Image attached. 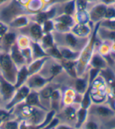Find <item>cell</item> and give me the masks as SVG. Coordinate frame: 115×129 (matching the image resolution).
Returning <instances> with one entry per match:
<instances>
[{"label":"cell","mask_w":115,"mask_h":129,"mask_svg":"<svg viewBox=\"0 0 115 129\" xmlns=\"http://www.w3.org/2000/svg\"><path fill=\"white\" fill-rule=\"evenodd\" d=\"M29 24V17L24 14L19 15L9 23V26L15 28H23Z\"/></svg>","instance_id":"obj_12"},{"label":"cell","mask_w":115,"mask_h":129,"mask_svg":"<svg viewBox=\"0 0 115 129\" xmlns=\"http://www.w3.org/2000/svg\"><path fill=\"white\" fill-rule=\"evenodd\" d=\"M90 91H91V84L86 90V91L84 94L82 101H81V107L88 109L91 106V98H90Z\"/></svg>","instance_id":"obj_31"},{"label":"cell","mask_w":115,"mask_h":129,"mask_svg":"<svg viewBox=\"0 0 115 129\" xmlns=\"http://www.w3.org/2000/svg\"><path fill=\"white\" fill-rule=\"evenodd\" d=\"M62 64V66L66 69L67 73L71 75L72 76H76V70H75V66H76V61H73V60H66V59H62L61 60Z\"/></svg>","instance_id":"obj_22"},{"label":"cell","mask_w":115,"mask_h":129,"mask_svg":"<svg viewBox=\"0 0 115 129\" xmlns=\"http://www.w3.org/2000/svg\"><path fill=\"white\" fill-rule=\"evenodd\" d=\"M25 104L35 106V107H39L40 109H44L43 106L41 105L39 94L36 91L33 92H29V94L27 95V97L25 98Z\"/></svg>","instance_id":"obj_14"},{"label":"cell","mask_w":115,"mask_h":129,"mask_svg":"<svg viewBox=\"0 0 115 129\" xmlns=\"http://www.w3.org/2000/svg\"><path fill=\"white\" fill-rule=\"evenodd\" d=\"M113 6H114V7H115V3H114V4H113Z\"/></svg>","instance_id":"obj_46"},{"label":"cell","mask_w":115,"mask_h":129,"mask_svg":"<svg viewBox=\"0 0 115 129\" xmlns=\"http://www.w3.org/2000/svg\"><path fill=\"white\" fill-rule=\"evenodd\" d=\"M16 34L14 32L12 31H7L3 37L1 43L3 45V47L6 49H7V50L10 49V47L16 43Z\"/></svg>","instance_id":"obj_15"},{"label":"cell","mask_w":115,"mask_h":129,"mask_svg":"<svg viewBox=\"0 0 115 129\" xmlns=\"http://www.w3.org/2000/svg\"><path fill=\"white\" fill-rule=\"evenodd\" d=\"M64 117L66 120H74L76 119V112L73 106H68L65 110H64Z\"/></svg>","instance_id":"obj_32"},{"label":"cell","mask_w":115,"mask_h":129,"mask_svg":"<svg viewBox=\"0 0 115 129\" xmlns=\"http://www.w3.org/2000/svg\"><path fill=\"white\" fill-rule=\"evenodd\" d=\"M63 14L73 16L76 11V2L75 0H69L66 2L63 6Z\"/></svg>","instance_id":"obj_24"},{"label":"cell","mask_w":115,"mask_h":129,"mask_svg":"<svg viewBox=\"0 0 115 129\" xmlns=\"http://www.w3.org/2000/svg\"><path fill=\"white\" fill-rule=\"evenodd\" d=\"M50 100H51V106L54 110H57L59 107V101H60V93L58 90H54L51 96H50Z\"/></svg>","instance_id":"obj_30"},{"label":"cell","mask_w":115,"mask_h":129,"mask_svg":"<svg viewBox=\"0 0 115 129\" xmlns=\"http://www.w3.org/2000/svg\"><path fill=\"white\" fill-rule=\"evenodd\" d=\"M11 1H12V0H0V7H2V6H4L6 4H8Z\"/></svg>","instance_id":"obj_44"},{"label":"cell","mask_w":115,"mask_h":129,"mask_svg":"<svg viewBox=\"0 0 115 129\" xmlns=\"http://www.w3.org/2000/svg\"><path fill=\"white\" fill-rule=\"evenodd\" d=\"M100 2L106 6H109V5H113L115 3V0H100Z\"/></svg>","instance_id":"obj_43"},{"label":"cell","mask_w":115,"mask_h":129,"mask_svg":"<svg viewBox=\"0 0 115 129\" xmlns=\"http://www.w3.org/2000/svg\"><path fill=\"white\" fill-rule=\"evenodd\" d=\"M91 64L93 66V68L95 69H106V61L103 58V57L99 54H95L92 57V61H91Z\"/></svg>","instance_id":"obj_21"},{"label":"cell","mask_w":115,"mask_h":129,"mask_svg":"<svg viewBox=\"0 0 115 129\" xmlns=\"http://www.w3.org/2000/svg\"><path fill=\"white\" fill-rule=\"evenodd\" d=\"M10 56L14 63L16 64L17 69H20L21 67L25 66V64H26L24 57L21 54V49L19 48L16 43L10 49Z\"/></svg>","instance_id":"obj_6"},{"label":"cell","mask_w":115,"mask_h":129,"mask_svg":"<svg viewBox=\"0 0 115 129\" xmlns=\"http://www.w3.org/2000/svg\"><path fill=\"white\" fill-rule=\"evenodd\" d=\"M0 69L3 78L14 85L18 69L11 59L10 54L4 53L0 54Z\"/></svg>","instance_id":"obj_1"},{"label":"cell","mask_w":115,"mask_h":129,"mask_svg":"<svg viewBox=\"0 0 115 129\" xmlns=\"http://www.w3.org/2000/svg\"><path fill=\"white\" fill-rule=\"evenodd\" d=\"M101 24L107 29L115 30V18L114 19H106V20L102 21Z\"/></svg>","instance_id":"obj_37"},{"label":"cell","mask_w":115,"mask_h":129,"mask_svg":"<svg viewBox=\"0 0 115 129\" xmlns=\"http://www.w3.org/2000/svg\"><path fill=\"white\" fill-rule=\"evenodd\" d=\"M56 14V8L53 7L51 9H50L46 11L40 12L39 14H37L35 17L34 20L40 24H43L44 21H46L47 20H50L51 18H53Z\"/></svg>","instance_id":"obj_11"},{"label":"cell","mask_w":115,"mask_h":129,"mask_svg":"<svg viewBox=\"0 0 115 129\" xmlns=\"http://www.w3.org/2000/svg\"><path fill=\"white\" fill-rule=\"evenodd\" d=\"M47 80L46 78L39 74V73H35L33 75H30L26 80L27 86L29 88H33V89H40L43 88L45 86L46 83H47Z\"/></svg>","instance_id":"obj_7"},{"label":"cell","mask_w":115,"mask_h":129,"mask_svg":"<svg viewBox=\"0 0 115 129\" xmlns=\"http://www.w3.org/2000/svg\"><path fill=\"white\" fill-rule=\"evenodd\" d=\"M98 127H99L98 124L94 121H88L87 124L85 125V127L87 128H97Z\"/></svg>","instance_id":"obj_42"},{"label":"cell","mask_w":115,"mask_h":129,"mask_svg":"<svg viewBox=\"0 0 115 129\" xmlns=\"http://www.w3.org/2000/svg\"><path fill=\"white\" fill-rule=\"evenodd\" d=\"M87 80L84 78H78L76 79L75 82V89L76 91L80 94H84L87 90Z\"/></svg>","instance_id":"obj_25"},{"label":"cell","mask_w":115,"mask_h":129,"mask_svg":"<svg viewBox=\"0 0 115 129\" xmlns=\"http://www.w3.org/2000/svg\"><path fill=\"white\" fill-rule=\"evenodd\" d=\"M54 91V88L50 86H44L42 90L40 91V94H39V97H40V100H46V99H50V96H51V94Z\"/></svg>","instance_id":"obj_27"},{"label":"cell","mask_w":115,"mask_h":129,"mask_svg":"<svg viewBox=\"0 0 115 129\" xmlns=\"http://www.w3.org/2000/svg\"><path fill=\"white\" fill-rule=\"evenodd\" d=\"M107 6L103 3H99L95 5L94 7L92 8L91 11L88 13L89 18L92 21H99L102 20L105 17V12L106 10Z\"/></svg>","instance_id":"obj_8"},{"label":"cell","mask_w":115,"mask_h":129,"mask_svg":"<svg viewBox=\"0 0 115 129\" xmlns=\"http://www.w3.org/2000/svg\"><path fill=\"white\" fill-rule=\"evenodd\" d=\"M87 109L80 108L79 110L76 112V118H77V122H76V127H80L82 124H84V120L87 118Z\"/></svg>","instance_id":"obj_28"},{"label":"cell","mask_w":115,"mask_h":129,"mask_svg":"<svg viewBox=\"0 0 115 129\" xmlns=\"http://www.w3.org/2000/svg\"><path fill=\"white\" fill-rule=\"evenodd\" d=\"M75 2H76V7L77 9L76 10L77 11L86 10L87 5H88L87 0H75Z\"/></svg>","instance_id":"obj_38"},{"label":"cell","mask_w":115,"mask_h":129,"mask_svg":"<svg viewBox=\"0 0 115 129\" xmlns=\"http://www.w3.org/2000/svg\"><path fill=\"white\" fill-rule=\"evenodd\" d=\"M54 28V21H51V19L50 20H47L43 23V31L45 32V33L50 32Z\"/></svg>","instance_id":"obj_34"},{"label":"cell","mask_w":115,"mask_h":129,"mask_svg":"<svg viewBox=\"0 0 115 129\" xmlns=\"http://www.w3.org/2000/svg\"><path fill=\"white\" fill-rule=\"evenodd\" d=\"M43 5V2L42 0H29V2L25 6H26L29 11L36 13L42 9Z\"/></svg>","instance_id":"obj_23"},{"label":"cell","mask_w":115,"mask_h":129,"mask_svg":"<svg viewBox=\"0 0 115 129\" xmlns=\"http://www.w3.org/2000/svg\"><path fill=\"white\" fill-rule=\"evenodd\" d=\"M42 43H43V46L42 47L43 49H47L50 47L54 46V37L53 36L50 34V32L46 33L45 36H43L42 37Z\"/></svg>","instance_id":"obj_26"},{"label":"cell","mask_w":115,"mask_h":129,"mask_svg":"<svg viewBox=\"0 0 115 129\" xmlns=\"http://www.w3.org/2000/svg\"><path fill=\"white\" fill-rule=\"evenodd\" d=\"M73 31L75 33V35H76L78 37H84L86 36H88V34L89 33V27L86 24H82V23H79L78 24L74 25L73 27Z\"/></svg>","instance_id":"obj_20"},{"label":"cell","mask_w":115,"mask_h":129,"mask_svg":"<svg viewBox=\"0 0 115 129\" xmlns=\"http://www.w3.org/2000/svg\"><path fill=\"white\" fill-rule=\"evenodd\" d=\"M32 54H33V59L36 60L42 57H47V54L44 51V49L36 42L32 43Z\"/></svg>","instance_id":"obj_16"},{"label":"cell","mask_w":115,"mask_h":129,"mask_svg":"<svg viewBox=\"0 0 115 129\" xmlns=\"http://www.w3.org/2000/svg\"><path fill=\"white\" fill-rule=\"evenodd\" d=\"M104 17L106 19H114L115 18V7L113 6V5L107 6Z\"/></svg>","instance_id":"obj_35"},{"label":"cell","mask_w":115,"mask_h":129,"mask_svg":"<svg viewBox=\"0 0 115 129\" xmlns=\"http://www.w3.org/2000/svg\"><path fill=\"white\" fill-rule=\"evenodd\" d=\"M59 120L58 118H53L52 120L50 122V124L46 127L47 128H51V127H57V125L59 124Z\"/></svg>","instance_id":"obj_41"},{"label":"cell","mask_w":115,"mask_h":129,"mask_svg":"<svg viewBox=\"0 0 115 129\" xmlns=\"http://www.w3.org/2000/svg\"><path fill=\"white\" fill-rule=\"evenodd\" d=\"M76 17H77V21H79V23H82V24H86L87 21L89 20V14L84 10H80V11H77V14H76Z\"/></svg>","instance_id":"obj_33"},{"label":"cell","mask_w":115,"mask_h":129,"mask_svg":"<svg viewBox=\"0 0 115 129\" xmlns=\"http://www.w3.org/2000/svg\"><path fill=\"white\" fill-rule=\"evenodd\" d=\"M6 128H17L18 126V123L17 121L14 120H10V121H7L6 120V122L3 123V126Z\"/></svg>","instance_id":"obj_40"},{"label":"cell","mask_w":115,"mask_h":129,"mask_svg":"<svg viewBox=\"0 0 115 129\" xmlns=\"http://www.w3.org/2000/svg\"><path fill=\"white\" fill-rule=\"evenodd\" d=\"M54 27L62 32L69 31V29L75 25V21L73 16L65 14L55 17L54 19Z\"/></svg>","instance_id":"obj_3"},{"label":"cell","mask_w":115,"mask_h":129,"mask_svg":"<svg viewBox=\"0 0 115 129\" xmlns=\"http://www.w3.org/2000/svg\"><path fill=\"white\" fill-rule=\"evenodd\" d=\"M92 112L95 115L99 116V117L108 118L113 117L114 115V112L112 109L106 106H94L92 107Z\"/></svg>","instance_id":"obj_9"},{"label":"cell","mask_w":115,"mask_h":129,"mask_svg":"<svg viewBox=\"0 0 115 129\" xmlns=\"http://www.w3.org/2000/svg\"><path fill=\"white\" fill-rule=\"evenodd\" d=\"M8 28H9L8 24L0 21V42H1L4 35L8 31Z\"/></svg>","instance_id":"obj_39"},{"label":"cell","mask_w":115,"mask_h":129,"mask_svg":"<svg viewBox=\"0 0 115 129\" xmlns=\"http://www.w3.org/2000/svg\"><path fill=\"white\" fill-rule=\"evenodd\" d=\"M55 115V110L54 109H53L52 111H50L47 116H46V119L44 120L43 121V123H42V124L41 125H40V126H37V127H46L49 124H50V122L52 120V119L54 118V116Z\"/></svg>","instance_id":"obj_36"},{"label":"cell","mask_w":115,"mask_h":129,"mask_svg":"<svg viewBox=\"0 0 115 129\" xmlns=\"http://www.w3.org/2000/svg\"><path fill=\"white\" fill-rule=\"evenodd\" d=\"M16 87L13 83H10L0 74V96L4 102H10L14 97Z\"/></svg>","instance_id":"obj_4"},{"label":"cell","mask_w":115,"mask_h":129,"mask_svg":"<svg viewBox=\"0 0 115 129\" xmlns=\"http://www.w3.org/2000/svg\"><path fill=\"white\" fill-rule=\"evenodd\" d=\"M24 14V6L17 0H12L10 3L3 6L2 10H0V21L9 24L15 17Z\"/></svg>","instance_id":"obj_2"},{"label":"cell","mask_w":115,"mask_h":129,"mask_svg":"<svg viewBox=\"0 0 115 129\" xmlns=\"http://www.w3.org/2000/svg\"><path fill=\"white\" fill-rule=\"evenodd\" d=\"M59 50L62 55L63 59L66 60H75L76 57H79L78 52H74V50L69 49L66 47H59Z\"/></svg>","instance_id":"obj_19"},{"label":"cell","mask_w":115,"mask_h":129,"mask_svg":"<svg viewBox=\"0 0 115 129\" xmlns=\"http://www.w3.org/2000/svg\"><path fill=\"white\" fill-rule=\"evenodd\" d=\"M43 28L41 27V24H38L37 22H33L29 27V33L33 39L36 41L40 40L43 37Z\"/></svg>","instance_id":"obj_17"},{"label":"cell","mask_w":115,"mask_h":129,"mask_svg":"<svg viewBox=\"0 0 115 129\" xmlns=\"http://www.w3.org/2000/svg\"><path fill=\"white\" fill-rule=\"evenodd\" d=\"M2 100H3V99H2V98H1V96H0V102H1Z\"/></svg>","instance_id":"obj_45"},{"label":"cell","mask_w":115,"mask_h":129,"mask_svg":"<svg viewBox=\"0 0 115 129\" xmlns=\"http://www.w3.org/2000/svg\"><path fill=\"white\" fill-rule=\"evenodd\" d=\"M45 52L47 54V55H50L51 56L54 58H56V59H60V60H62L63 57H62V55L60 52V50H59V48L56 47L55 46H53V47H50L49 48H47L45 50Z\"/></svg>","instance_id":"obj_29"},{"label":"cell","mask_w":115,"mask_h":129,"mask_svg":"<svg viewBox=\"0 0 115 129\" xmlns=\"http://www.w3.org/2000/svg\"></svg>","instance_id":"obj_47"},{"label":"cell","mask_w":115,"mask_h":129,"mask_svg":"<svg viewBox=\"0 0 115 129\" xmlns=\"http://www.w3.org/2000/svg\"><path fill=\"white\" fill-rule=\"evenodd\" d=\"M28 76H29V73H28V70L26 66H24L21 67L20 69H18L17 74V80L14 84L16 89H17L21 85H23L24 83L26 82Z\"/></svg>","instance_id":"obj_13"},{"label":"cell","mask_w":115,"mask_h":129,"mask_svg":"<svg viewBox=\"0 0 115 129\" xmlns=\"http://www.w3.org/2000/svg\"><path fill=\"white\" fill-rule=\"evenodd\" d=\"M45 59L46 58H44V57H42V58L33 60L29 64L28 67H27L28 70L29 76L37 73L40 70H41L42 67L43 66L44 62H45Z\"/></svg>","instance_id":"obj_18"},{"label":"cell","mask_w":115,"mask_h":129,"mask_svg":"<svg viewBox=\"0 0 115 129\" xmlns=\"http://www.w3.org/2000/svg\"><path fill=\"white\" fill-rule=\"evenodd\" d=\"M29 92H30V88L27 85H24V84L21 85L20 87L17 88V91L15 92L12 99L8 102L7 106H6V109H10L13 107H14L18 103H20L21 102L24 100L27 95L29 94Z\"/></svg>","instance_id":"obj_5"},{"label":"cell","mask_w":115,"mask_h":129,"mask_svg":"<svg viewBox=\"0 0 115 129\" xmlns=\"http://www.w3.org/2000/svg\"><path fill=\"white\" fill-rule=\"evenodd\" d=\"M64 41L65 44L66 45V47H68L73 50H75V49L77 47V46H80L79 39L75 36V34L72 32H64Z\"/></svg>","instance_id":"obj_10"}]
</instances>
